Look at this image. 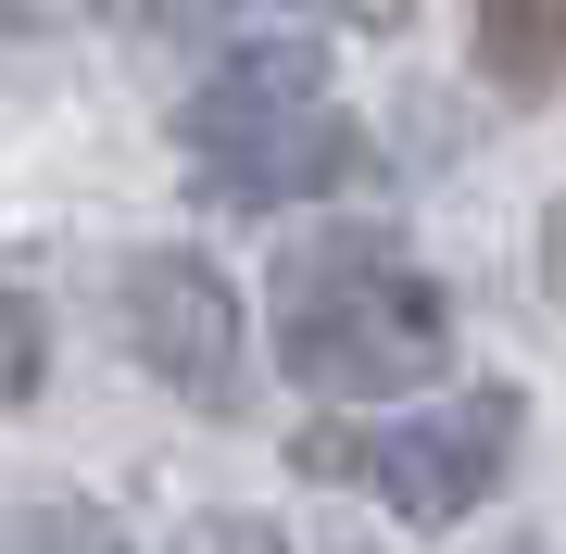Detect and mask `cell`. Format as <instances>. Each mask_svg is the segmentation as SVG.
<instances>
[{
  "label": "cell",
  "instance_id": "1",
  "mask_svg": "<svg viewBox=\"0 0 566 554\" xmlns=\"http://www.w3.org/2000/svg\"><path fill=\"white\" fill-rule=\"evenodd\" d=\"M264 341H277V366L303 390L390 404V390H416V378L453 366V303H441V278H428L390 227H327V240L277 252Z\"/></svg>",
  "mask_w": 566,
  "mask_h": 554
},
{
  "label": "cell",
  "instance_id": "2",
  "mask_svg": "<svg viewBox=\"0 0 566 554\" xmlns=\"http://www.w3.org/2000/svg\"><path fill=\"white\" fill-rule=\"evenodd\" d=\"M177 139H189V189H202L214 215L315 202V189H340L365 165L353 114L327 102V51L315 39H240L202 88H189Z\"/></svg>",
  "mask_w": 566,
  "mask_h": 554
},
{
  "label": "cell",
  "instance_id": "3",
  "mask_svg": "<svg viewBox=\"0 0 566 554\" xmlns=\"http://www.w3.org/2000/svg\"><path fill=\"white\" fill-rule=\"evenodd\" d=\"M114 328L126 353L177 390L189 416H240L252 404V328H240V290H227L202 252H177V240H151V252H126V278H114Z\"/></svg>",
  "mask_w": 566,
  "mask_h": 554
},
{
  "label": "cell",
  "instance_id": "4",
  "mask_svg": "<svg viewBox=\"0 0 566 554\" xmlns=\"http://www.w3.org/2000/svg\"><path fill=\"white\" fill-rule=\"evenodd\" d=\"M516 467V390L479 378V390H441V416H416V429L378 441V492L403 530H453V516H479L504 492Z\"/></svg>",
  "mask_w": 566,
  "mask_h": 554
},
{
  "label": "cell",
  "instance_id": "5",
  "mask_svg": "<svg viewBox=\"0 0 566 554\" xmlns=\"http://www.w3.org/2000/svg\"><path fill=\"white\" fill-rule=\"evenodd\" d=\"M465 25H479L491 88H516V102H542L566 76V0H465Z\"/></svg>",
  "mask_w": 566,
  "mask_h": 554
},
{
  "label": "cell",
  "instance_id": "6",
  "mask_svg": "<svg viewBox=\"0 0 566 554\" xmlns=\"http://www.w3.org/2000/svg\"><path fill=\"white\" fill-rule=\"evenodd\" d=\"M39 378H51V315L0 290V404H39Z\"/></svg>",
  "mask_w": 566,
  "mask_h": 554
},
{
  "label": "cell",
  "instance_id": "7",
  "mask_svg": "<svg viewBox=\"0 0 566 554\" xmlns=\"http://www.w3.org/2000/svg\"><path fill=\"white\" fill-rule=\"evenodd\" d=\"M102 13H114V25H151V39H214L240 0H102Z\"/></svg>",
  "mask_w": 566,
  "mask_h": 554
},
{
  "label": "cell",
  "instance_id": "8",
  "mask_svg": "<svg viewBox=\"0 0 566 554\" xmlns=\"http://www.w3.org/2000/svg\"><path fill=\"white\" fill-rule=\"evenodd\" d=\"M290 467H303V479H378V441H365V429H303Z\"/></svg>",
  "mask_w": 566,
  "mask_h": 554
},
{
  "label": "cell",
  "instance_id": "9",
  "mask_svg": "<svg viewBox=\"0 0 566 554\" xmlns=\"http://www.w3.org/2000/svg\"><path fill=\"white\" fill-rule=\"evenodd\" d=\"M13 542H102V516H76V504H25Z\"/></svg>",
  "mask_w": 566,
  "mask_h": 554
},
{
  "label": "cell",
  "instance_id": "10",
  "mask_svg": "<svg viewBox=\"0 0 566 554\" xmlns=\"http://www.w3.org/2000/svg\"><path fill=\"white\" fill-rule=\"evenodd\" d=\"M542 278H554V290H566V202H554V215H542Z\"/></svg>",
  "mask_w": 566,
  "mask_h": 554
},
{
  "label": "cell",
  "instance_id": "11",
  "mask_svg": "<svg viewBox=\"0 0 566 554\" xmlns=\"http://www.w3.org/2000/svg\"><path fill=\"white\" fill-rule=\"evenodd\" d=\"M340 13H365V25H390V13H403V0H340Z\"/></svg>",
  "mask_w": 566,
  "mask_h": 554
},
{
  "label": "cell",
  "instance_id": "12",
  "mask_svg": "<svg viewBox=\"0 0 566 554\" xmlns=\"http://www.w3.org/2000/svg\"><path fill=\"white\" fill-rule=\"evenodd\" d=\"M0 13H51V0H0Z\"/></svg>",
  "mask_w": 566,
  "mask_h": 554
}]
</instances>
